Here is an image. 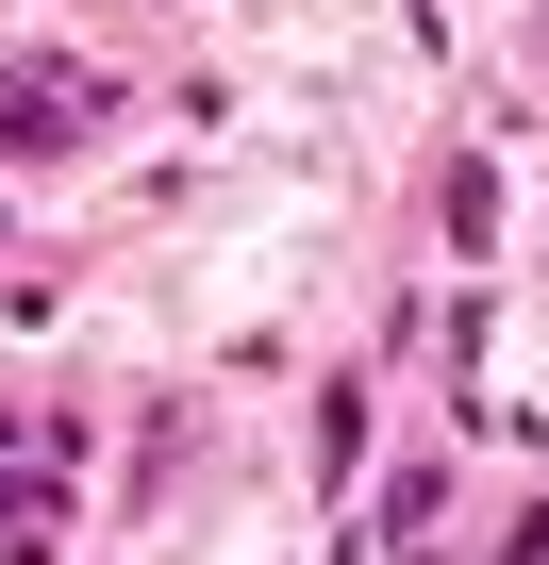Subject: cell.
<instances>
[{"instance_id": "cell-1", "label": "cell", "mask_w": 549, "mask_h": 565, "mask_svg": "<svg viewBox=\"0 0 549 565\" xmlns=\"http://www.w3.org/2000/svg\"><path fill=\"white\" fill-rule=\"evenodd\" d=\"M84 482L67 416H0V565H51V499Z\"/></svg>"}, {"instance_id": "cell-2", "label": "cell", "mask_w": 549, "mask_h": 565, "mask_svg": "<svg viewBox=\"0 0 549 565\" xmlns=\"http://www.w3.org/2000/svg\"><path fill=\"white\" fill-rule=\"evenodd\" d=\"M101 134V67H0V150H67Z\"/></svg>"}]
</instances>
